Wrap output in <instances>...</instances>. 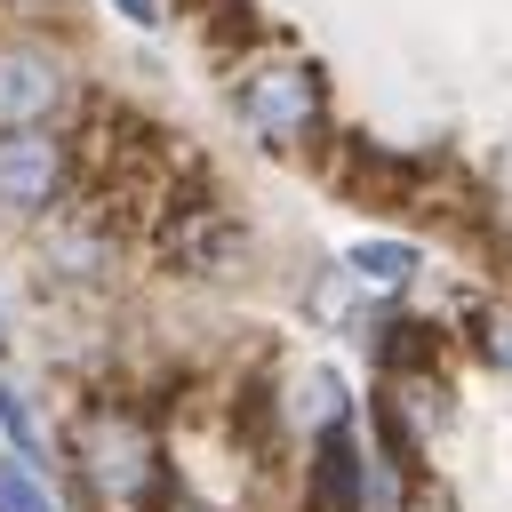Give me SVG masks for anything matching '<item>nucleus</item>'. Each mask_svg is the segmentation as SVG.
<instances>
[{
  "mask_svg": "<svg viewBox=\"0 0 512 512\" xmlns=\"http://www.w3.org/2000/svg\"><path fill=\"white\" fill-rule=\"evenodd\" d=\"M232 112L264 152H312L328 136V88L320 64L296 48L256 40L248 56H232Z\"/></svg>",
  "mask_w": 512,
  "mask_h": 512,
  "instance_id": "nucleus-2",
  "label": "nucleus"
},
{
  "mask_svg": "<svg viewBox=\"0 0 512 512\" xmlns=\"http://www.w3.org/2000/svg\"><path fill=\"white\" fill-rule=\"evenodd\" d=\"M0 336H8V320H0Z\"/></svg>",
  "mask_w": 512,
  "mask_h": 512,
  "instance_id": "nucleus-13",
  "label": "nucleus"
},
{
  "mask_svg": "<svg viewBox=\"0 0 512 512\" xmlns=\"http://www.w3.org/2000/svg\"><path fill=\"white\" fill-rule=\"evenodd\" d=\"M368 480H376V456L360 448V424H328L312 440V512H368Z\"/></svg>",
  "mask_w": 512,
  "mask_h": 512,
  "instance_id": "nucleus-6",
  "label": "nucleus"
},
{
  "mask_svg": "<svg viewBox=\"0 0 512 512\" xmlns=\"http://www.w3.org/2000/svg\"><path fill=\"white\" fill-rule=\"evenodd\" d=\"M112 8H120L128 24H144V32H152V24H168V8H176V0H112Z\"/></svg>",
  "mask_w": 512,
  "mask_h": 512,
  "instance_id": "nucleus-11",
  "label": "nucleus"
},
{
  "mask_svg": "<svg viewBox=\"0 0 512 512\" xmlns=\"http://www.w3.org/2000/svg\"><path fill=\"white\" fill-rule=\"evenodd\" d=\"M152 248H160L168 272L216 280V272H240L248 232H240V216H232L216 192H168V208L152 216Z\"/></svg>",
  "mask_w": 512,
  "mask_h": 512,
  "instance_id": "nucleus-3",
  "label": "nucleus"
},
{
  "mask_svg": "<svg viewBox=\"0 0 512 512\" xmlns=\"http://www.w3.org/2000/svg\"><path fill=\"white\" fill-rule=\"evenodd\" d=\"M72 472L96 512H168V496H176L160 424L120 392H96L72 416Z\"/></svg>",
  "mask_w": 512,
  "mask_h": 512,
  "instance_id": "nucleus-1",
  "label": "nucleus"
},
{
  "mask_svg": "<svg viewBox=\"0 0 512 512\" xmlns=\"http://www.w3.org/2000/svg\"><path fill=\"white\" fill-rule=\"evenodd\" d=\"M472 352H480L496 376H512V304H480V312H472Z\"/></svg>",
  "mask_w": 512,
  "mask_h": 512,
  "instance_id": "nucleus-10",
  "label": "nucleus"
},
{
  "mask_svg": "<svg viewBox=\"0 0 512 512\" xmlns=\"http://www.w3.org/2000/svg\"><path fill=\"white\" fill-rule=\"evenodd\" d=\"M416 272H424V256H416L408 240H360V248L344 256V280H352L360 296H408Z\"/></svg>",
  "mask_w": 512,
  "mask_h": 512,
  "instance_id": "nucleus-7",
  "label": "nucleus"
},
{
  "mask_svg": "<svg viewBox=\"0 0 512 512\" xmlns=\"http://www.w3.org/2000/svg\"><path fill=\"white\" fill-rule=\"evenodd\" d=\"M8 8H24V16H48V8H64V0H8Z\"/></svg>",
  "mask_w": 512,
  "mask_h": 512,
  "instance_id": "nucleus-12",
  "label": "nucleus"
},
{
  "mask_svg": "<svg viewBox=\"0 0 512 512\" xmlns=\"http://www.w3.org/2000/svg\"><path fill=\"white\" fill-rule=\"evenodd\" d=\"M72 184H80V144L64 128H0V208L56 216L72 208Z\"/></svg>",
  "mask_w": 512,
  "mask_h": 512,
  "instance_id": "nucleus-4",
  "label": "nucleus"
},
{
  "mask_svg": "<svg viewBox=\"0 0 512 512\" xmlns=\"http://www.w3.org/2000/svg\"><path fill=\"white\" fill-rule=\"evenodd\" d=\"M0 512H56L48 480H40L24 456H0Z\"/></svg>",
  "mask_w": 512,
  "mask_h": 512,
  "instance_id": "nucleus-9",
  "label": "nucleus"
},
{
  "mask_svg": "<svg viewBox=\"0 0 512 512\" xmlns=\"http://www.w3.org/2000/svg\"><path fill=\"white\" fill-rule=\"evenodd\" d=\"M0 432H8V456H24L32 472L48 464V440H40V416H32V400H24V392H16L8 376H0Z\"/></svg>",
  "mask_w": 512,
  "mask_h": 512,
  "instance_id": "nucleus-8",
  "label": "nucleus"
},
{
  "mask_svg": "<svg viewBox=\"0 0 512 512\" xmlns=\"http://www.w3.org/2000/svg\"><path fill=\"white\" fill-rule=\"evenodd\" d=\"M64 96H72V80L48 48H24V40L0 48V128H56Z\"/></svg>",
  "mask_w": 512,
  "mask_h": 512,
  "instance_id": "nucleus-5",
  "label": "nucleus"
}]
</instances>
